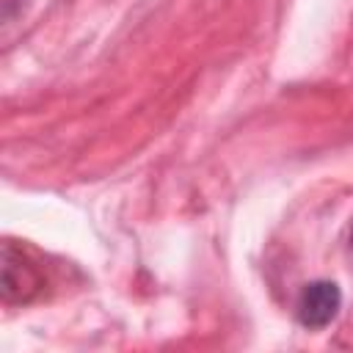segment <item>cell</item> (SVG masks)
<instances>
[{
    "instance_id": "7a4b0ae2",
    "label": "cell",
    "mask_w": 353,
    "mask_h": 353,
    "mask_svg": "<svg viewBox=\"0 0 353 353\" xmlns=\"http://www.w3.org/2000/svg\"><path fill=\"white\" fill-rule=\"evenodd\" d=\"M44 287L39 268L17 251L11 243L3 245V298L6 303H28Z\"/></svg>"
},
{
    "instance_id": "6da1fadb",
    "label": "cell",
    "mask_w": 353,
    "mask_h": 353,
    "mask_svg": "<svg viewBox=\"0 0 353 353\" xmlns=\"http://www.w3.org/2000/svg\"><path fill=\"white\" fill-rule=\"evenodd\" d=\"M339 306H342L339 284L328 281V279H317L301 290L298 303H295V314H298V323L303 328H325L336 317Z\"/></svg>"
},
{
    "instance_id": "3957f363",
    "label": "cell",
    "mask_w": 353,
    "mask_h": 353,
    "mask_svg": "<svg viewBox=\"0 0 353 353\" xmlns=\"http://www.w3.org/2000/svg\"><path fill=\"white\" fill-rule=\"evenodd\" d=\"M350 245H353V226H350Z\"/></svg>"
}]
</instances>
